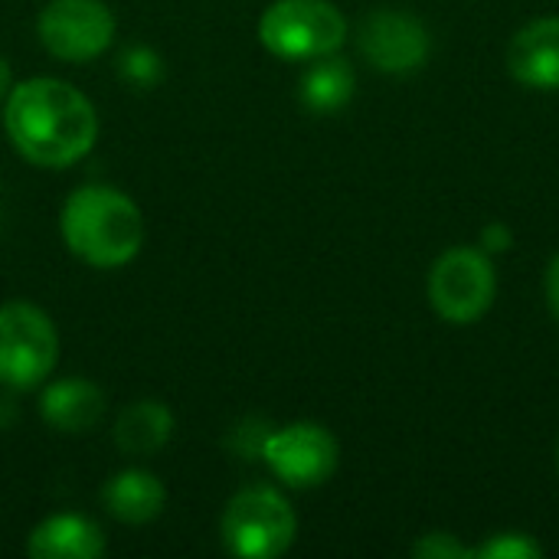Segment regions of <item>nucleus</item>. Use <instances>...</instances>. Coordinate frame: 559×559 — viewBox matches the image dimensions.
<instances>
[{
    "label": "nucleus",
    "instance_id": "2eb2a0df",
    "mask_svg": "<svg viewBox=\"0 0 559 559\" xmlns=\"http://www.w3.org/2000/svg\"><path fill=\"white\" fill-rule=\"evenodd\" d=\"M350 95H354V72L334 52L314 59V66L301 79V102H305V108H311L318 115H331V111L344 108L350 102Z\"/></svg>",
    "mask_w": 559,
    "mask_h": 559
},
{
    "label": "nucleus",
    "instance_id": "f3484780",
    "mask_svg": "<svg viewBox=\"0 0 559 559\" xmlns=\"http://www.w3.org/2000/svg\"><path fill=\"white\" fill-rule=\"evenodd\" d=\"M540 554H544L540 544H534L524 534H501V537H495V540H488L485 547L475 550V557L481 559H537Z\"/></svg>",
    "mask_w": 559,
    "mask_h": 559
},
{
    "label": "nucleus",
    "instance_id": "423d86ee",
    "mask_svg": "<svg viewBox=\"0 0 559 559\" xmlns=\"http://www.w3.org/2000/svg\"><path fill=\"white\" fill-rule=\"evenodd\" d=\"M39 43L62 62H88L115 39V13L102 0H49L36 20Z\"/></svg>",
    "mask_w": 559,
    "mask_h": 559
},
{
    "label": "nucleus",
    "instance_id": "ddd939ff",
    "mask_svg": "<svg viewBox=\"0 0 559 559\" xmlns=\"http://www.w3.org/2000/svg\"><path fill=\"white\" fill-rule=\"evenodd\" d=\"M174 436V413L160 400H138L115 419V445L131 459L157 455Z\"/></svg>",
    "mask_w": 559,
    "mask_h": 559
},
{
    "label": "nucleus",
    "instance_id": "0eeeda50",
    "mask_svg": "<svg viewBox=\"0 0 559 559\" xmlns=\"http://www.w3.org/2000/svg\"><path fill=\"white\" fill-rule=\"evenodd\" d=\"M429 301L452 324L478 321L495 301V269L478 249H449L429 272Z\"/></svg>",
    "mask_w": 559,
    "mask_h": 559
},
{
    "label": "nucleus",
    "instance_id": "f8f14e48",
    "mask_svg": "<svg viewBox=\"0 0 559 559\" xmlns=\"http://www.w3.org/2000/svg\"><path fill=\"white\" fill-rule=\"evenodd\" d=\"M33 559H95L105 554L102 531L82 514H52L26 540Z\"/></svg>",
    "mask_w": 559,
    "mask_h": 559
},
{
    "label": "nucleus",
    "instance_id": "4468645a",
    "mask_svg": "<svg viewBox=\"0 0 559 559\" xmlns=\"http://www.w3.org/2000/svg\"><path fill=\"white\" fill-rule=\"evenodd\" d=\"M102 501H105V511L115 521H121V524H147L164 511L167 491L154 475L128 468V472H118L102 488Z\"/></svg>",
    "mask_w": 559,
    "mask_h": 559
},
{
    "label": "nucleus",
    "instance_id": "1a4fd4ad",
    "mask_svg": "<svg viewBox=\"0 0 559 559\" xmlns=\"http://www.w3.org/2000/svg\"><path fill=\"white\" fill-rule=\"evenodd\" d=\"M360 52L383 72H413L429 56L426 26L400 10H373L357 29Z\"/></svg>",
    "mask_w": 559,
    "mask_h": 559
},
{
    "label": "nucleus",
    "instance_id": "6ab92c4d",
    "mask_svg": "<svg viewBox=\"0 0 559 559\" xmlns=\"http://www.w3.org/2000/svg\"><path fill=\"white\" fill-rule=\"evenodd\" d=\"M413 557L419 559H475V550L462 547L452 534H426L416 547Z\"/></svg>",
    "mask_w": 559,
    "mask_h": 559
},
{
    "label": "nucleus",
    "instance_id": "9d476101",
    "mask_svg": "<svg viewBox=\"0 0 559 559\" xmlns=\"http://www.w3.org/2000/svg\"><path fill=\"white\" fill-rule=\"evenodd\" d=\"M508 69L521 85L559 88V16L527 23L508 46Z\"/></svg>",
    "mask_w": 559,
    "mask_h": 559
},
{
    "label": "nucleus",
    "instance_id": "f257e3e1",
    "mask_svg": "<svg viewBox=\"0 0 559 559\" xmlns=\"http://www.w3.org/2000/svg\"><path fill=\"white\" fill-rule=\"evenodd\" d=\"M10 144L36 167H69L82 160L98 138L92 102L62 79H26L10 88L3 105Z\"/></svg>",
    "mask_w": 559,
    "mask_h": 559
},
{
    "label": "nucleus",
    "instance_id": "5701e85b",
    "mask_svg": "<svg viewBox=\"0 0 559 559\" xmlns=\"http://www.w3.org/2000/svg\"><path fill=\"white\" fill-rule=\"evenodd\" d=\"M557 465H559V445H557Z\"/></svg>",
    "mask_w": 559,
    "mask_h": 559
},
{
    "label": "nucleus",
    "instance_id": "dca6fc26",
    "mask_svg": "<svg viewBox=\"0 0 559 559\" xmlns=\"http://www.w3.org/2000/svg\"><path fill=\"white\" fill-rule=\"evenodd\" d=\"M118 72L134 88H154L164 82V59L151 46H131L118 59Z\"/></svg>",
    "mask_w": 559,
    "mask_h": 559
},
{
    "label": "nucleus",
    "instance_id": "7ed1b4c3",
    "mask_svg": "<svg viewBox=\"0 0 559 559\" xmlns=\"http://www.w3.org/2000/svg\"><path fill=\"white\" fill-rule=\"evenodd\" d=\"M259 39L278 59H321L344 46L347 20L328 0H275L259 20Z\"/></svg>",
    "mask_w": 559,
    "mask_h": 559
},
{
    "label": "nucleus",
    "instance_id": "f03ea898",
    "mask_svg": "<svg viewBox=\"0 0 559 559\" xmlns=\"http://www.w3.org/2000/svg\"><path fill=\"white\" fill-rule=\"evenodd\" d=\"M59 226L69 252L92 269H121L144 246V216L115 187L75 190L62 206Z\"/></svg>",
    "mask_w": 559,
    "mask_h": 559
},
{
    "label": "nucleus",
    "instance_id": "39448f33",
    "mask_svg": "<svg viewBox=\"0 0 559 559\" xmlns=\"http://www.w3.org/2000/svg\"><path fill=\"white\" fill-rule=\"evenodd\" d=\"M298 534L292 504L272 488L239 491L223 514V544L233 557H282Z\"/></svg>",
    "mask_w": 559,
    "mask_h": 559
},
{
    "label": "nucleus",
    "instance_id": "6e6552de",
    "mask_svg": "<svg viewBox=\"0 0 559 559\" xmlns=\"http://www.w3.org/2000/svg\"><path fill=\"white\" fill-rule=\"evenodd\" d=\"M262 459L288 488H318L337 468V442L318 423H292L269 436Z\"/></svg>",
    "mask_w": 559,
    "mask_h": 559
},
{
    "label": "nucleus",
    "instance_id": "9b49d317",
    "mask_svg": "<svg viewBox=\"0 0 559 559\" xmlns=\"http://www.w3.org/2000/svg\"><path fill=\"white\" fill-rule=\"evenodd\" d=\"M39 413H43V423L52 426L56 432L79 436L98 426V419L105 416V396L95 383L69 377V380H56L46 386L39 400Z\"/></svg>",
    "mask_w": 559,
    "mask_h": 559
},
{
    "label": "nucleus",
    "instance_id": "aec40b11",
    "mask_svg": "<svg viewBox=\"0 0 559 559\" xmlns=\"http://www.w3.org/2000/svg\"><path fill=\"white\" fill-rule=\"evenodd\" d=\"M547 301H550V311L559 321V255H554L550 269H547Z\"/></svg>",
    "mask_w": 559,
    "mask_h": 559
},
{
    "label": "nucleus",
    "instance_id": "412c9836",
    "mask_svg": "<svg viewBox=\"0 0 559 559\" xmlns=\"http://www.w3.org/2000/svg\"><path fill=\"white\" fill-rule=\"evenodd\" d=\"M485 242H488V249H508L511 246V233L504 226H488L485 229Z\"/></svg>",
    "mask_w": 559,
    "mask_h": 559
},
{
    "label": "nucleus",
    "instance_id": "20e7f679",
    "mask_svg": "<svg viewBox=\"0 0 559 559\" xmlns=\"http://www.w3.org/2000/svg\"><path fill=\"white\" fill-rule=\"evenodd\" d=\"M59 360V334L46 311L29 301L0 305V383L10 390L39 386Z\"/></svg>",
    "mask_w": 559,
    "mask_h": 559
},
{
    "label": "nucleus",
    "instance_id": "a211bd4d",
    "mask_svg": "<svg viewBox=\"0 0 559 559\" xmlns=\"http://www.w3.org/2000/svg\"><path fill=\"white\" fill-rule=\"evenodd\" d=\"M269 436H272V429H269L265 423L246 419V423H239V426L233 429L229 445H233L236 455H242V459H262V449H265Z\"/></svg>",
    "mask_w": 559,
    "mask_h": 559
},
{
    "label": "nucleus",
    "instance_id": "4be33fe9",
    "mask_svg": "<svg viewBox=\"0 0 559 559\" xmlns=\"http://www.w3.org/2000/svg\"><path fill=\"white\" fill-rule=\"evenodd\" d=\"M10 88H13V75H10L7 59L0 56V98H7V95H10Z\"/></svg>",
    "mask_w": 559,
    "mask_h": 559
}]
</instances>
